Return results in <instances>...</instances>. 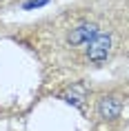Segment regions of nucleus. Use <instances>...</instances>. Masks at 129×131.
<instances>
[{"instance_id": "f03ea898", "label": "nucleus", "mask_w": 129, "mask_h": 131, "mask_svg": "<svg viewBox=\"0 0 129 131\" xmlns=\"http://www.w3.org/2000/svg\"><path fill=\"white\" fill-rule=\"evenodd\" d=\"M109 51H111V36L105 31H98V36L87 45V58L94 64L105 62L109 58Z\"/></svg>"}, {"instance_id": "f257e3e1", "label": "nucleus", "mask_w": 129, "mask_h": 131, "mask_svg": "<svg viewBox=\"0 0 129 131\" xmlns=\"http://www.w3.org/2000/svg\"><path fill=\"white\" fill-rule=\"evenodd\" d=\"M98 31L100 29H98L96 22H80V25H76L74 29L67 31V45L69 47H85L98 36Z\"/></svg>"}, {"instance_id": "7ed1b4c3", "label": "nucleus", "mask_w": 129, "mask_h": 131, "mask_svg": "<svg viewBox=\"0 0 129 131\" xmlns=\"http://www.w3.org/2000/svg\"><path fill=\"white\" fill-rule=\"evenodd\" d=\"M120 111H122V102H120V98L114 96V93L102 96L98 100V116L105 118V120H116L120 116Z\"/></svg>"}]
</instances>
